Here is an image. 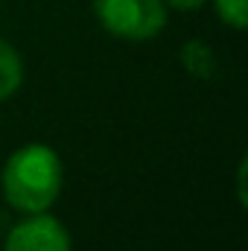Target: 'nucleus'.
I'll return each mask as SVG.
<instances>
[{"instance_id":"nucleus-6","label":"nucleus","mask_w":248,"mask_h":251,"mask_svg":"<svg viewBox=\"0 0 248 251\" xmlns=\"http://www.w3.org/2000/svg\"><path fill=\"white\" fill-rule=\"evenodd\" d=\"M213 12L225 26L237 32L248 26V0H213Z\"/></svg>"},{"instance_id":"nucleus-1","label":"nucleus","mask_w":248,"mask_h":251,"mask_svg":"<svg viewBox=\"0 0 248 251\" xmlns=\"http://www.w3.org/2000/svg\"><path fill=\"white\" fill-rule=\"evenodd\" d=\"M64 187L62 155L50 143H24L18 146L3 170H0V193L3 201L24 213H44L50 210Z\"/></svg>"},{"instance_id":"nucleus-5","label":"nucleus","mask_w":248,"mask_h":251,"mask_svg":"<svg viewBox=\"0 0 248 251\" xmlns=\"http://www.w3.org/2000/svg\"><path fill=\"white\" fill-rule=\"evenodd\" d=\"M21 85H24V59L6 38H0V102L15 97Z\"/></svg>"},{"instance_id":"nucleus-3","label":"nucleus","mask_w":248,"mask_h":251,"mask_svg":"<svg viewBox=\"0 0 248 251\" xmlns=\"http://www.w3.org/2000/svg\"><path fill=\"white\" fill-rule=\"evenodd\" d=\"M3 251H73V240L64 222L50 210L24 213V219L6 231Z\"/></svg>"},{"instance_id":"nucleus-2","label":"nucleus","mask_w":248,"mask_h":251,"mask_svg":"<svg viewBox=\"0 0 248 251\" xmlns=\"http://www.w3.org/2000/svg\"><path fill=\"white\" fill-rule=\"evenodd\" d=\"M97 24L120 41H152L167 29L170 9L164 0H94Z\"/></svg>"},{"instance_id":"nucleus-8","label":"nucleus","mask_w":248,"mask_h":251,"mask_svg":"<svg viewBox=\"0 0 248 251\" xmlns=\"http://www.w3.org/2000/svg\"><path fill=\"white\" fill-rule=\"evenodd\" d=\"M0 3H3V0H0Z\"/></svg>"},{"instance_id":"nucleus-4","label":"nucleus","mask_w":248,"mask_h":251,"mask_svg":"<svg viewBox=\"0 0 248 251\" xmlns=\"http://www.w3.org/2000/svg\"><path fill=\"white\" fill-rule=\"evenodd\" d=\"M178 59H181V67H184L190 76H196V79H204V82H207V79L216 76V53H213V47H210L207 41H201V38L184 41Z\"/></svg>"},{"instance_id":"nucleus-7","label":"nucleus","mask_w":248,"mask_h":251,"mask_svg":"<svg viewBox=\"0 0 248 251\" xmlns=\"http://www.w3.org/2000/svg\"><path fill=\"white\" fill-rule=\"evenodd\" d=\"M167 3V9H178V12H196V9H201L207 0H164Z\"/></svg>"}]
</instances>
